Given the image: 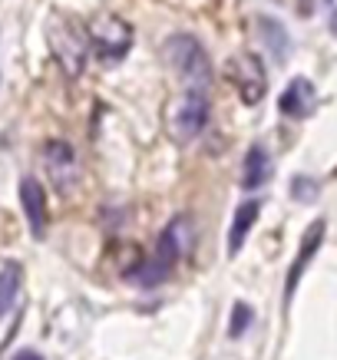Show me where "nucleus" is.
<instances>
[{
  "label": "nucleus",
  "mask_w": 337,
  "mask_h": 360,
  "mask_svg": "<svg viewBox=\"0 0 337 360\" xmlns=\"http://www.w3.org/2000/svg\"><path fill=\"white\" fill-rule=\"evenodd\" d=\"M278 106H281L284 116H291V120H307L317 106V93H314V83L305 77H298L288 83V89L281 93L278 99Z\"/></svg>",
  "instance_id": "obj_9"
},
{
  "label": "nucleus",
  "mask_w": 337,
  "mask_h": 360,
  "mask_svg": "<svg viewBox=\"0 0 337 360\" xmlns=\"http://www.w3.org/2000/svg\"><path fill=\"white\" fill-rule=\"evenodd\" d=\"M46 40H50V53H53L56 66L63 70L66 79H80L87 70L89 56V37L87 27L66 13H53L50 27H46Z\"/></svg>",
  "instance_id": "obj_2"
},
{
  "label": "nucleus",
  "mask_w": 337,
  "mask_h": 360,
  "mask_svg": "<svg viewBox=\"0 0 337 360\" xmlns=\"http://www.w3.org/2000/svg\"><path fill=\"white\" fill-rule=\"evenodd\" d=\"M87 37L103 63H120L132 50V27L116 13H96L87 23Z\"/></svg>",
  "instance_id": "obj_4"
},
{
  "label": "nucleus",
  "mask_w": 337,
  "mask_h": 360,
  "mask_svg": "<svg viewBox=\"0 0 337 360\" xmlns=\"http://www.w3.org/2000/svg\"><path fill=\"white\" fill-rule=\"evenodd\" d=\"M13 360H44V357H40L37 350H20V354H17Z\"/></svg>",
  "instance_id": "obj_17"
},
{
  "label": "nucleus",
  "mask_w": 337,
  "mask_h": 360,
  "mask_svg": "<svg viewBox=\"0 0 337 360\" xmlns=\"http://www.w3.org/2000/svg\"><path fill=\"white\" fill-rule=\"evenodd\" d=\"M229 77H231V83H235V89H239V96L245 106L261 103L265 93H268V73H265V66H261V60L255 53L231 56Z\"/></svg>",
  "instance_id": "obj_7"
},
{
  "label": "nucleus",
  "mask_w": 337,
  "mask_h": 360,
  "mask_svg": "<svg viewBox=\"0 0 337 360\" xmlns=\"http://www.w3.org/2000/svg\"><path fill=\"white\" fill-rule=\"evenodd\" d=\"M44 165L50 172V186L60 192V195H73L80 186V162L73 146L63 139H50L44 146Z\"/></svg>",
  "instance_id": "obj_6"
},
{
  "label": "nucleus",
  "mask_w": 337,
  "mask_h": 360,
  "mask_svg": "<svg viewBox=\"0 0 337 360\" xmlns=\"http://www.w3.org/2000/svg\"><path fill=\"white\" fill-rule=\"evenodd\" d=\"M20 274L23 268L17 262H4L0 264V317H7L17 304V295H20Z\"/></svg>",
  "instance_id": "obj_13"
},
{
  "label": "nucleus",
  "mask_w": 337,
  "mask_h": 360,
  "mask_svg": "<svg viewBox=\"0 0 337 360\" xmlns=\"http://www.w3.org/2000/svg\"><path fill=\"white\" fill-rule=\"evenodd\" d=\"M20 208H23L27 225H30V235L33 238H44L46 235V192L33 175L20 179Z\"/></svg>",
  "instance_id": "obj_8"
},
{
  "label": "nucleus",
  "mask_w": 337,
  "mask_h": 360,
  "mask_svg": "<svg viewBox=\"0 0 337 360\" xmlns=\"http://www.w3.org/2000/svg\"><path fill=\"white\" fill-rule=\"evenodd\" d=\"M258 212H261V205L255 202V198H248V202H241V205L235 208V219H231V229H229V255L231 258L241 251V245H245V238H248L251 225L258 221Z\"/></svg>",
  "instance_id": "obj_12"
},
{
  "label": "nucleus",
  "mask_w": 337,
  "mask_h": 360,
  "mask_svg": "<svg viewBox=\"0 0 337 360\" xmlns=\"http://www.w3.org/2000/svg\"><path fill=\"white\" fill-rule=\"evenodd\" d=\"M205 122H208V89L185 86L179 103L169 112V136L179 146H185V142H192L198 132L205 129Z\"/></svg>",
  "instance_id": "obj_5"
},
{
  "label": "nucleus",
  "mask_w": 337,
  "mask_h": 360,
  "mask_svg": "<svg viewBox=\"0 0 337 360\" xmlns=\"http://www.w3.org/2000/svg\"><path fill=\"white\" fill-rule=\"evenodd\" d=\"M192 241H196L192 221L185 219V215H175V219L165 225L163 235H159V241H155V255H149V258H146L139 268H132L126 278L136 281L139 288H155V284H163L165 278L172 274L175 264L192 251Z\"/></svg>",
  "instance_id": "obj_1"
},
{
  "label": "nucleus",
  "mask_w": 337,
  "mask_h": 360,
  "mask_svg": "<svg viewBox=\"0 0 337 360\" xmlns=\"http://www.w3.org/2000/svg\"><path fill=\"white\" fill-rule=\"evenodd\" d=\"M251 321H255V311H251L245 301H235V307H231V321H229V338H241V334L251 328Z\"/></svg>",
  "instance_id": "obj_15"
},
{
  "label": "nucleus",
  "mask_w": 337,
  "mask_h": 360,
  "mask_svg": "<svg viewBox=\"0 0 337 360\" xmlns=\"http://www.w3.org/2000/svg\"><path fill=\"white\" fill-rule=\"evenodd\" d=\"M258 30H261V37H265V46L272 50L274 60H284V56H288V50H291V44H288V33H284L281 23L272 20V17H261Z\"/></svg>",
  "instance_id": "obj_14"
},
{
  "label": "nucleus",
  "mask_w": 337,
  "mask_h": 360,
  "mask_svg": "<svg viewBox=\"0 0 337 360\" xmlns=\"http://www.w3.org/2000/svg\"><path fill=\"white\" fill-rule=\"evenodd\" d=\"M272 179V155L265 146H251L248 155H245V165H241V188H261L265 182Z\"/></svg>",
  "instance_id": "obj_11"
},
{
  "label": "nucleus",
  "mask_w": 337,
  "mask_h": 360,
  "mask_svg": "<svg viewBox=\"0 0 337 360\" xmlns=\"http://www.w3.org/2000/svg\"><path fill=\"white\" fill-rule=\"evenodd\" d=\"M331 30H334V37H337V13L331 17Z\"/></svg>",
  "instance_id": "obj_18"
},
{
  "label": "nucleus",
  "mask_w": 337,
  "mask_h": 360,
  "mask_svg": "<svg viewBox=\"0 0 337 360\" xmlns=\"http://www.w3.org/2000/svg\"><path fill=\"white\" fill-rule=\"evenodd\" d=\"M324 219H317L311 229L305 231V238H301V251H298V258H294L291 271H288V284H284V297L294 295V288H298V281H301V274H305V268L311 264V258L317 255V248H321V241H324Z\"/></svg>",
  "instance_id": "obj_10"
},
{
  "label": "nucleus",
  "mask_w": 337,
  "mask_h": 360,
  "mask_svg": "<svg viewBox=\"0 0 337 360\" xmlns=\"http://www.w3.org/2000/svg\"><path fill=\"white\" fill-rule=\"evenodd\" d=\"M165 63L172 66V73L182 79L185 86L212 89V63H208L205 46L189 33H175L165 44Z\"/></svg>",
  "instance_id": "obj_3"
},
{
  "label": "nucleus",
  "mask_w": 337,
  "mask_h": 360,
  "mask_svg": "<svg viewBox=\"0 0 337 360\" xmlns=\"http://www.w3.org/2000/svg\"><path fill=\"white\" fill-rule=\"evenodd\" d=\"M291 188H294V198H298V202H314L317 198V182L314 179H305V175H301V179H294L291 182Z\"/></svg>",
  "instance_id": "obj_16"
}]
</instances>
